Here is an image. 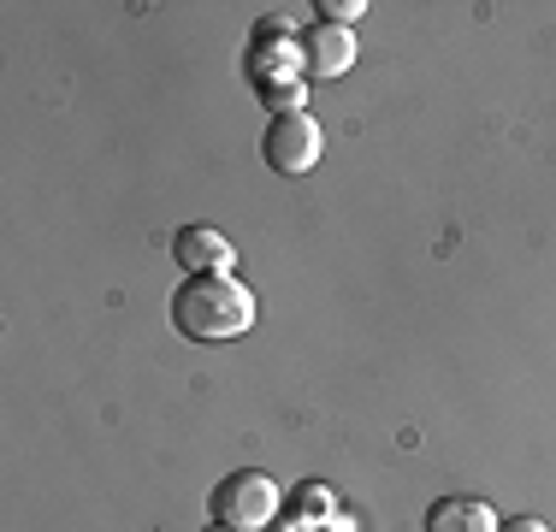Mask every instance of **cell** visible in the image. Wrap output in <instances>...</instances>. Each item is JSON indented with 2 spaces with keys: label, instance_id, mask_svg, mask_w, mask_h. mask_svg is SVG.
Wrapping results in <instances>:
<instances>
[{
  "label": "cell",
  "instance_id": "cell-4",
  "mask_svg": "<svg viewBox=\"0 0 556 532\" xmlns=\"http://www.w3.org/2000/svg\"><path fill=\"white\" fill-rule=\"evenodd\" d=\"M285 77H308L302 36L285 18H261L255 42H249V84H285Z\"/></svg>",
  "mask_w": 556,
  "mask_h": 532
},
{
  "label": "cell",
  "instance_id": "cell-10",
  "mask_svg": "<svg viewBox=\"0 0 556 532\" xmlns=\"http://www.w3.org/2000/svg\"><path fill=\"white\" fill-rule=\"evenodd\" d=\"M497 532H551L545 521H533V515H515V521L509 527H497Z\"/></svg>",
  "mask_w": 556,
  "mask_h": 532
},
{
  "label": "cell",
  "instance_id": "cell-8",
  "mask_svg": "<svg viewBox=\"0 0 556 532\" xmlns=\"http://www.w3.org/2000/svg\"><path fill=\"white\" fill-rule=\"evenodd\" d=\"M255 96L267 101V113L278 106V118H285V113H302V101H308V77H285V84H255Z\"/></svg>",
  "mask_w": 556,
  "mask_h": 532
},
{
  "label": "cell",
  "instance_id": "cell-3",
  "mask_svg": "<svg viewBox=\"0 0 556 532\" xmlns=\"http://www.w3.org/2000/svg\"><path fill=\"white\" fill-rule=\"evenodd\" d=\"M320 149H326V137H320V125H314L308 113H285V118L273 113L267 137H261V154H267V166L285 172V178H302V172H314V166H320Z\"/></svg>",
  "mask_w": 556,
  "mask_h": 532
},
{
  "label": "cell",
  "instance_id": "cell-7",
  "mask_svg": "<svg viewBox=\"0 0 556 532\" xmlns=\"http://www.w3.org/2000/svg\"><path fill=\"white\" fill-rule=\"evenodd\" d=\"M503 521L492 515V503L480 497H439L427 509V532H497Z\"/></svg>",
  "mask_w": 556,
  "mask_h": 532
},
{
  "label": "cell",
  "instance_id": "cell-2",
  "mask_svg": "<svg viewBox=\"0 0 556 532\" xmlns=\"http://www.w3.org/2000/svg\"><path fill=\"white\" fill-rule=\"evenodd\" d=\"M207 509H214V521L231 527V532H261V527H273L278 515H285V497H278V479L273 473L237 468V473H225L214 485Z\"/></svg>",
  "mask_w": 556,
  "mask_h": 532
},
{
  "label": "cell",
  "instance_id": "cell-11",
  "mask_svg": "<svg viewBox=\"0 0 556 532\" xmlns=\"http://www.w3.org/2000/svg\"><path fill=\"white\" fill-rule=\"evenodd\" d=\"M207 532H231V527H219V521H214V527H207Z\"/></svg>",
  "mask_w": 556,
  "mask_h": 532
},
{
  "label": "cell",
  "instance_id": "cell-6",
  "mask_svg": "<svg viewBox=\"0 0 556 532\" xmlns=\"http://www.w3.org/2000/svg\"><path fill=\"white\" fill-rule=\"evenodd\" d=\"M302 53H308V77H343L355 65V30L320 18L308 36H302Z\"/></svg>",
  "mask_w": 556,
  "mask_h": 532
},
{
  "label": "cell",
  "instance_id": "cell-9",
  "mask_svg": "<svg viewBox=\"0 0 556 532\" xmlns=\"http://www.w3.org/2000/svg\"><path fill=\"white\" fill-rule=\"evenodd\" d=\"M320 12H326V24H343V30H350L367 7H362V0H320Z\"/></svg>",
  "mask_w": 556,
  "mask_h": 532
},
{
  "label": "cell",
  "instance_id": "cell-5",
  "mask_svg": "<svg viewBox=\"0 0 556 532\" xmlns=\"http://www.w3.org/2000/svg\"><path fill=\"white\" fill-rule=\"evenodd\" d=\"M172 255H178V266L190 278H202V273H231L237 249L225 231H214V225H184V231L172 237Z\"/></svg>",
  "mask_w": 556,
  "mask_h": 532
},
{
  "label": "cell",
  "instance_id": "cell-1",
  "mask_svg": "<svg viewBox=\"0 0 556 532\" xmlns=\"http://www.w3.org/2000/svg\"><path fill=\"white\" fill-rule=\"evenodd\" d=\"M172 326L190 343H231L255 326V290L237 284L231 273L184 278L178 296H172Z\"/></svg>",
  "mask_w": 556,
  "mask_h": 532
}]
</instances>
